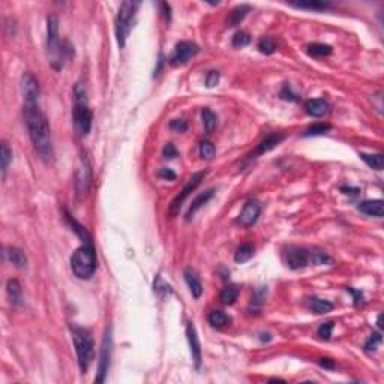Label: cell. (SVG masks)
<instances>
[{"label": "cell", "instance_id": "4", "mask_svg": "<svg viewBox=\"0 0 384 384\" xmlns=\"http://www.w3.org/2000/svg\"><path fill=\"white\" fill-rule=\"evenodd\" d=\"M72 339H74L75 351L78 356V365L83 372L87 371L89 365L92 363V360L95 357V347H93V339L89 333V330L78 327V326H72Z\"/></svg>", "mask_w": 384, "mask_h": 384}, {"label": "cell", "instance_id": "42", "mask_svg": "<svg viewBox=\"0 0 384 384\" xmlns=\"http://www.w3.org/2000/svg\"><path fill=\"white\" fill-rule=\"evenodd\" d=\"M170 128L173 131H176V132H185L188 129V123L185 122V120H182V119H176V120H173V122L170 123Z\"/></svg>", "mask_w": 384, "mask_h": 384}, {"label": "cell", "instance_id": "36", "mask_svg": "<svg viewBox=\"0 0 384 384\" xmlns=\"http://www.w3.org/2000/svg\"><path fill=\"white\" fill-rule=\"evenodd\" d=\"M215 153H216V149L210 141H203L200 144V155L203 159H212L215 156Z\"/></svg>", "mask_w": 384, "mask_h": 384}, {"label": "cell", "instance_id": "20", "mask_svg": "<svg viewBox=\"0 0 384 384\" xmlns=\"http://www.w3.org/2000/svg\"><path fill=\"white\" fill-rule=\"evenodd\" d=\"M5 255H6V258L14 264L15 267H18V269H24L27 266V257H26V254H24L21 249H18V248H6L5 249Z\"/></svg>", "mask_w": 384, "mask_h": 384}, {"label": "cell", "instance_id": "12", "mask_svg": "<svg viewBox=\"0 0 384 384\" xmlns=\"http://www.w3.org/2000/svg\"><path fill=\"white\" fill-rule=\"evenodd\" d=\"M90 180H92V170L87 158H81V164L77 171V192L78 197H83L87 194V191L90 188Z\"/></svg>", "mask_w": 384, "mask_h": 384}, {"label": "cell", "instance_id": "32", "mask_svg": "<svg viewBox=\"0 0 384 384\" xmlns=\"http://www.w3.org/2000/svg\"><path fill=\"white\" fill-rule=\"evenodd\" d=\"M297 8H302V9H312V11H323V9H327L329 8V3L327 2H320V0H308V2H296V3H291Z\"/></svg>", "mask_w": 384, "mask_h": 384}, {"label": "cell", "instance_id": "14", "mask_svg": "<svg viewBox=\"0 0 384 384\" xmlns=\"http://www.w3.org/2000/svg\"><path fill=\"white\" fill-rule=\"evenodd\" d=\"M186 338H188V342H189L192 359H194L197 368H200V365H201V344H200V339H198L197 330H195V327L192 323H188V326H186Z\"/></svg>", "mask_w": 384, "mask_h": 384}, {"label": "cell", "instance_id": "3", "mask_svg": "<svg viewBox=\"0 0 384 384\" xmlns=\"http://www.w3.org/2000/svg\"><path fill=\"white\" fill-rule=\"evenodd\" d=\"M71 267L80 279H89L96 270V254L92 243H84L71 257Z\"/></svg>", "mask_w": 384, "mask_h": 384}, {"label": "cell", "instance_id": "2", "mask_svg": "<svg viewBox=\"0 0 384 384\" xmlns=\"http://www.w3.org/2000/svg\"><path fill=\"white\" fill-rule=\"evenodd\" d=\"M75 95V105H74V125L80 135H87L92 128V119L93 114L87 104L86 87L84 84L78 83L74 89Z\"/></svg>", "mask_w": 384, "mask_h": 384}, {"label": "cell", "instance_id": "29", "mask_svg": "<svg viewBox=\"0 0 384 384\" xmlns=\"http://www.w3.org/2000/svg\"><path fill=\"white\" fill-rule=\"evenodd\" d=\"M360 158H362L371 168H374V170H377V171L383 170V167H384V158H383V155H380V153H377V155L360 153Z\"/></svg>", "mask_w": 384, "mask_h": 384}, {"label": "cell", "instance_id": "45", "mask_svg": "<svg viewBox=\"0 0 384 384\" xmlns=\"http://www.w3.org/2000/svg\"><path fill=\"white\" fill-rule=\"evenodd\" d=\"M347 291L351 293V294L354 296V302H356V305H359V302H362V300H363V294L360 293V291H356V290H353V288H347Z\"/></svg>", "mask_w": 384, "mask_h": 384}, {"label": "cell", "instance_id": "7", "mask_svg": "<svg viewBox=\"0 0 384 384\" xmlns=\"http://www.w3.org/2000/svg\"><path fill=\"white\" fill-rule=\"evenodd\" d=\"M200 51V47L195 44V42H191V41H182L176 45L174 48V53L170 59V63L173 66H180V65H185L189 59H192L194 56H197Z\"/></svg>", "mask_w": 384, "mask_h": 384}, {"label": "cell", "instance_id": "38", "mask_svg": "<svg viewBox=\"0 0 384 384\" xmlns=\"http://www.w3.org/2000/svg\"><path fill=\"white\" fill-rule=\"evenodd\" d=\"M333 321H327V323H323L318 329V336L324 341H329L330 336H332V330H333Z\"/></svg>", "mask_w": 384, "mask_h": 384}, {"label": "cell", "instance_id": "40", "mask_svg": "<svg viewBox=\"0 0 384 384\" xmlns=\"http://www.w3.org/2000/svg\"><path fill=\"white\" fill-rule=\"evenodd\" d=\"M162 155H164V158H167V159H173V158H176V156L179 155V152H177V149L174 147V144L168 143L167 146L164 147V150H162Z\"/></svg>", "mask_w": 384, "mask_h": 384}, {"label": "cell", "instance_id": "10", "mask_svg": "<svg viewBox=\"0 0 384 384\" xmlns=\"http://www.w3.org/2000/svg\"><path fill=\"white\" fill-rule=\"evenodd\" d=\"M21 93L26 104H36L39 98V84L32 72H24L21 75Z\"/></svg>", "mask_w": 384, "mask_h": 384}, {"label": "cell", "instance_id": "41", "mask_svg": "<svg viewBox=\"0 0 384 384\" xmlns=\"http://www.w3.org/2000/svg\"><path fill=\"white\" fill-rule=\"evenodd\" d=\"M218 83H219V72L218 71H210L207 74V78H206L207 87H215Z\"/></svg>", "mask_w": 384, "mask_h": 384}, {"label": "cell", "instance_id": "15", "mask_svg": "<svg viewBox=\"0 0 384 384\" xmlns=\"http://www.w3.org/2000/svg\"><path fill=\"white\" fill-rule=\"evenodd\" d=\"M282 140H284V135H281V134H269L267 137H264L261 140V143L257 146V149L254 150V156H258V155H263V153H267V152L273 150Z\"/></svg>", "mask_w": 384, "mask_h": 384}, {"label": "cell", "instance_id": "33", "mask_svg": "<svg viewBox=\"0 0 384 384\" xmlns=\"http://www.w3.org/2000/svg\"><path fill=\"white\" fill-rule=\"evenodd\" d=\"M201 116H203L204 128H206V131L210 134V132L216 128V122H218V117H216V114H215L213 111H210L209 108H204L203 113H201Z\"/></svg>", "mask_w": 384, "mask_h": 384}, {"label": "cell", "instance_id": "39", "mask_svg": "<svg viewBox=\"0 0 384 384\" xmlns=\"http://www.w3.org/2000/svg\"><path fill=\"white\" fill-rule=\"evenodd\" d=\"M279 96H281L282 99H285V101H296V99H297V98H296V95L291 92V87L288 86V84H284V87H282Z\"/></svg>", "mask_w": 384, "mask_h": 384}, {"label": "cell", "instance_id": "30", "mask_svg": "<svg viewBox=\"0 0 384 384\" xmlns=\"http://www.w3.org/2000/svg\"><path fill=\"white\" fill-rule=\"evenodd\" d=\"M239 297V288L234 285H228L225 287L222 293H221V302L224 305H233Z\"/></svg>", "mask_w": 384, "mask_h": 384}, {"label": "cell", "instance_id": "17", "mask_svg": "<svg viewBox=\"0 0 384 384\" xmlns=\"http://www.w3.org/2000/svg\"><path fill=\"white\" fill-rule=\"evenodd\" d=\"M305 111L312 117H321L329 111V104L324 99H309L305 102Z\"/></svg>", "mask_w": 384, "mask_h": 384}, {"label": "cell", "instance_id": "8", "mask_svg": "<svg viewBox=\"0 0 384 384\" xmlns=\"http://www.w3.org/2000/svg\"><path fill=\"white\" fill-rule=\"evenodd\" d=\"M204 177H206V171H204V173L201 171V173H197V174H194V176H192V177L188 180V183L185 185V188L182 189V192H180V194H179V195H177V197H176V198L171 201V204H170V209H168V213H170L171 216L177 215V212L180 210V206H182V203H183V201H185V200L189 197V194H191V192L194 191V189H195V188H197V186L201 183V180H203Z\"/></svg>", "mask_w": 384, "mask_h": 384}, {"label": "cell", "instance_id": "21", "mask_svg": "<svg viewBox=\"0 0 384 384\" xmlns=\"http://www.w3.org/2000/svg\"><path fill=\"white\" fill-rule=\"evenodd\" d=\"M249 5H239V6H236L231 12H230V15H228V18H227V24L230 27H234V26H237V24H240L243 21V18L248 15V12H249Z\"/></svg>", "mask_w": 384, "mask_h": 384}, {"label": "cell", "instance_id": "13", "mask_svg": "<svg viewBox=\"0 0 384 384\" xmlns=\"http://www.w3.org/2000/svg\"><path fill=\"white\" fill-rule=\"evenodd\" d=\"M260 212H261V207H260L258 201L249 200L245 204L243 210L240 212L239 218H237V222L240 225H243V227H251V225H254L257 222L258 216H260Z\"/></svg>", "mask_w": 384, "mask_h": 384}, {"label": "cell", "instance_id": "25", "mask_svg": "<svg viewBox=\"0 0 384 384\" xmlns=\"http://www.w3.org/2000/svg\"><path fill=\"white\" fill-rule=\"evenodd\" d=\"M230 317L222 311H212L209 314V323L213 327H224L230 323Z\"/></svg>", "mask_w": 384, "mask_h": 384}, {"label": "cell", "instance_id": "18", "mask_svg": "<svg viewBox=\"0 0 384 384\" xmlns=\"http://www.w3.org/2000/svg\"><path fill=\"white\" fill-rule=\"evenodd\" d=\"M213 194H215V189L213 188H210V189H207V191H204L203 194H200L194 201H192V204L189 206V209H188V213H186V219H191L192 216H194L212 197H213Z\"/></svg>", "mask_w": 384, "mask_h": 384}, {"label": "cell", "instance_id": "28", "mask_svg": "<svg viewBox=\"0 0 384 384\" xmlns=\"http://www.w3.org/2000/svg\"><path fill=\"white\" fill-rule=\"evenodd\" d=\"M258 50L260 53L263 54H273L276 51V42L273 38L270 36H263L260 41H258Z\"/></svg>", "mask_w": 384, "mask_h": 384}, {"label": "cell", "instance_id": "23", "mask_svg": "<svg viewBox=\"0 0 384 384\" xmlns=\"http://www.w3.org/2000/svg\"><path fill=\"white\" fill-rule=\"evenodd\" d=\"M6 290H8V294H9V299L12 302V305H21V300H23V296H21V287L18 284L17 279H9L8 281V285H6Z\"/></svg>", "mask_w": 384, "mask_h": 384}, {"label": "cell", "instance_id": "35", "mask_svg": "<svg viewBox=\"0 0 384 384\" xmlns=\"http://www.w3.org/2000/svg\"><path fill=\"white\" fill-rule=\"evenodd\" d=\"M251 42V36L246 33V32H237L234 36H233V41H231V44H233V47H236V48H242V47H246L248 44Z\"/></svg>", "mask_w": 384, "mask_h": 384}, {"label": "cell", "instance_id": "34", "mask_svg": "<svg viewBox=\"0 0 384 384\" xmlns=\"http://www.w3.org/2000/svg\"><path fill=\"white\" fill-rule=\"evenodd\" d=\"M332 126L330 125H327V123H315V125H312V126H309L306 131H305V137H315V135H323V134H326L329 129H330Z\"/></svg>", "mask_w": 384, "mask_h": 384}, {"label": "cell", "instance_id": "37", "mask_svg": "<svg viewBox=\"0 0 384 384\" xmlns=\"http://www.w3.org/2000/svg\"><path fill=\"white\" fill-rule=\"evenodd\" d=\"M380 344H381V335L374 332V333L369 336V338H368L366 344H365V350H366V351H375Z\"/></svg>", "mask_w": 384, "mask_h": 384}, {"label": "cell", "instance_id": "44", "mask_svg": "<svg viewBox=\"0 0 384 384\" xmlns=\"http://www.w3.org/2000/svg\"><path fill=\"white\" fill-rule=\"evenodd\" d=\"M320 366L324 368V369H333L335 368V362L332 359H320Z\"/></svg>", "mask_w": 384, "mask_h": 384}, {"label": "cell", "instance_id": "19", "mask_svg": "<svg viewBox=\"0 0 384 384\" xmlns=\"http://www.w3.org/2000/svg\"><path fill=\"white\" fill-rule=\"evenodd\" d=\"M185 281L189 287L191 294L195 299H198L203 294V285H201V281L197 276V273L192 272V270H185Z\"/></svg>", "mask_w": 384, "mask_h": 384}, {"label": "cell", "instance_id": "11", "mask_svg": "<svg viewBox=\"0 0 384 384\" xmlns=\"http://www.w3.org/2000/svg\"><path fill=\"white\" fill-rule=\"evenodd\" d=\"M111 347H113V339H111V330H107L105 338L102 342V350H101V360H99V374L95 378L96 383H104L108 366H110V357H111Z\"/></svg>", "mask_w": 384, "mask_h": 384}, {"label": "cell", "instance_id": "16", "mask_svg": "<svg viewBox=\"0 0 384 384\" xmlns=\"http://www.w3.org/2000/svg\"><path fill=\"white\" fill-rule=\"evenodd\" d=\"M357 209L365 213V215H369V216H375V218H381L384 215V204L381 200H366V201H362Z\"/></svg>", "mask_w": 384, "mask_h": 384}, {"label": "cell", "instance_id": "27", "mask_svg": "<svg viewBox=\"0 0 384 384\" xmlns=\"http://www.w3.org/2000/svg\"><path fill=\"white\" fill-rule=\"evenodd\" d=\"M12 161V150L6 141H2V152H0V162H2V174L5 176L8 167Z\"/></svg>", "mask_w": 384, "mask_h": 384}, {"label": "cell", "instance_id": "43", "mask_svg": "<svg viewBox=\"0 0 384 384\" xmlns=\"http://www.w3.org/2000/svg\"><path fill=\"white\" fill-rule=\"evenodd\" d=\"M159 177H164V179H170V180H174L176 179V174L171 171V170H168V168H162V170L159 171Z\"/></svg>", "mask_w": 384, "mask_h": 384}, {"label": "cell", "instance_id": "5", "mask_svg": "<svg viewBox=\"0 0 384 384\" xmlns=\"http://www.w3.org/2000/svg\"><path fill=\"white\" fill-rule=\"evenodd\" d=\"M47 53L51 59L54 69H62V60L65 57L63 44L59 38V18L57 15H50L47 18Z\"/></svg>", "mask_w": 384, "mask_h": 384}, {"label": "cell", "instance_id": "26", "mask_svg": "<svg viewBox=\"0 0 384 384\" xmlns=\"http://www.w3.org/2000/svg\"><path fill=\"white\" fill-rule=\"evenodd\" d=\"M252 255H254V246L249 245V243H245V245L237 248L236 254H234V261L242 264V263L249 261L252 258Z\"/></svg>", "mask_w": 384, "mask_h": 384}, {"label": "cell", "instance_id": "31", "mask_svg": "<svg viewBox=\"0 0 384 384\" xmlns=\"http://www.w3.org/2000/svg\"><path fill=\"white\" fill-rule=\"evenodd\" d=\"M332 258L323 251H309V264L321 266V264H330Z\"/></svg>", "mask_w": 384, "mask_h": 384}, {"label": "cell", "instance_id": "22", "mask_svg": "<svg viewBox=\"0 0 384 384\" xmlns=\"http://www.w3.org/2000/svg\"><path fill=\"white\" fill-rule=\"evenodd\" d=\"M308 54L312 57H326L332 54V47L327 44H320L314 42L308 45Z\"/></svg>", "mask_w": 384, "mask_h": 384}, {"label": "cell", "instance_id": "24", "mask_svg": "<svg viewBox=\"0 0 384 384\" xmlns=\"http://www.w3.org/2000/svg\"><path fill=\"white\" fill-rule=\"evenodd\" d=\"M309 308L314 312H317V314H327V312H330L333 309V305L329 300L312 297V299H309Z\"/></svg>", "mask_w": 384, "mask_h": 384}, {"label": "cell", "instance_id": "1", "mask_svg": "<svg viewBox=\"0 0 384 384\" xmlns=\"http://www.w3.org/2000/svg\"><path fill=\"white\" fill-rule=\"evenodd\" d=\"M23 117L35 150L45 161L53 159L51 132L45 114L38 108L36 104H26L23 108Z\"/></svg>", "mask_w": 384, "mask_h": 384}, {"label": "cell", "instance_id": "9", "mask_svg": "<svg viewBox=\"0 0 384 384\" xmlns=\"http://www.w3.org/2000/svg\"><path fill=\"white\" fill-rule=\"evenodd\" d=\"M285 263L291 270H300L309 264V251L300 246H288L285 251Z\"/></svg>", "mask_w": 384, "mask_h": 384}, {"label": "cell", "instance_id": "6", "mask_svg": "<svg viewBox=\"0 0 384 384\" xmlns=\"http://www.w3.org/2000/svg\"><path fill=\"white\" fill-rule=\"evenodd\" d=\"M138 6V2H123L119 8V14L116 18V38L120 48H123L126 44V39L132 27V20Z\"/></svg>", "mask_w": 384, "mask_h": 384}]
</instances>
